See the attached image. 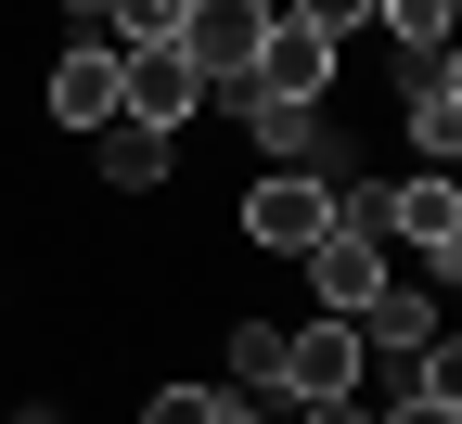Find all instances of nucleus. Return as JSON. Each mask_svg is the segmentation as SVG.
Instances as JSON below:
<instances>
[{
	"instance_id": "9",
	"label": "nucleus",
	"mask_w": 462,
	"mask_h": 424,
	"mask_svg": "<svg viewBox=\"0 0 462 424\" xmlns=\"http://www.w3.org/2000/svg\"><path fill=\"white\" fill-rule=\"evenodd\" d=\"M39 103L65 116V129H116V52H103V39H78V52H51V78H39Z\"/></svg>"
},
{
	"instance_id": "2",
	"label": "nucleus",
	"mask_w": 462,
	"mask_h": 424,
	"mask_svg": "<svg viewBox=\"0 0 462 424\" xmlns=\"http://www.w3.org/2000/svg\"><path fill=\"white\" fill-rule=\"evenodd\" d=\"M257 39H270V0H180V39H167V52H180L206 90H245Z\"/></svg>"
},
{
	"instance_id": "15",
	"label": "nucleus",
	"mask_w": 462,
	"mask_h": 424,
	"mask_svg": "<svg viewBox=\"0 0 462 424\" xmlns=\"http://www.w3.org/2000/svg\"><path fill=\"white\" fill-rule=\"evenodd\" d=\"M373 424H462V399H385Z\"/></svg>"
},
{
	"instance_id": "17",
	"label": "nucleus",
	"mask_w": 462,
	"mask_h": 424,
	"mask_svg": "<svg viewBox=\"0 0 462 424\" xmlns=\"http://www.w3.org/2000/svg\"><path fill=\"white\" fill-rule=\"evenodd\" d=\"M65 14H78V26H103V14H116V0H65Z\"/></svg>"
},
{
	"instance_id": "8",
	"label": "nucleus",
	"mask_w": 462,
	"mask_h": 424,
	"mask_svg": "<svg viewBox=\"0 0 462 424\" xmlns=\"http://www.w3.org/2000/svg\"><path fill=\"white\" fill-rule=\"evenodd\" d=\"M360 373H373V360H360V334H346V322H296V334H282V411L360 399Z\"/></svg>"
},
{
	"instance_id": "10",
	"label": "nucleus",
	"mask_w": 462,
	"mask_h": 424,
	"mask_svg": "<svg viewBox=\"0 0 462 424\" xmlns=\"http://www.w3.org/2000/svg\"><path fill=\"white\" fill-rule=\"evenodd\" d=\"M90 155H103L116 193H154V180L180 167V142H167V129H129V116H116V129H90Z\"/></svg>"
},
{
	"instance_id": "16",
	"label": "nucleus",
	"mask_w": 462,
	"mask_h": 424,
	"mask_svg": "<svg viewBox=\"0 0 462 424\" xmlns=\"http://www.w3.org/2000/svg\"><path fill=\"white\" fill-rule=\"evenodd\" d=\"M282 424H373L360 399H309V411H282Z\"/></svg>"
},
{
	"instance_id": "4",
	"label": "nucleus",
	"mask_w": 462,
	"mask_h": 424,
	"mask_svg": "<svg viewBox=\"0 0 462 424\" xmlns=\"http://www.w3.org/2000/svg\"><path fill=\"white\" fill-rule=\"evenodd\" d=\"M398 129H411L424 167L462 155V65H449V52H398Z\"/></svg>"
},
{
	"instance_id": "12",
	"label": "nucleus",
	"mask_w": 462,
	"mask_h": 424,
	"mask_svg": "<svg viewBox=\"0 0 462 424\" xmlns=\"http://www.w3.org/2000/svg\"><path fill=\"white\" fill-rule=\"evenodd\" d=\"M116 39H129V52H167V39H180V0H116V14H103Z\"/></svg>"
},
{
	"instance_id": "7",
	"label": "nucleus",
	"mask_w": 462,
	"mask_h": 424,
	"mask_svg": "<svg viewBox=\"0 0 462 424\" xmlns=\"http://www.w3.org/2000/svg\"><path fill=\"white\" fill-rule=\"evenodd\" d=\"M116 116L180 142V116H206V78L180 65V52H116Z\"/></svg>"
},
{
	"instance_id": "18",
	"label": "nucleus",
	"mask_w": 462,
	"mask_h": 424,
	"mask_svg": "<svg viewBox=\"0 0 462 424\" xmlns=\"http://www.w3.org/2000/svg\"><path fill=\"white\" fill-rule=\"evenodd\" d=\"M218 424H282V411H245V399H231V411H218Z\"/></svg>"
},
{
	"instance_id": "6",
	"label": "nucleus",
	"mask_w": 462,
	"mask_h": 424,
	"mask_svg": "<svg viewBox=\"0 0 462 424\" xmlns=\"http://www.w3.org/2000/svg\"><path fill=\"white\" fill-rule=\"evenodd\" d=\"M245 90H257V103H334V39H321V26H296V14H270V39H257Z\"/></svg>"
},
{
	"instance_id": "11",
	"label": "nucleus",
	"mask_w": 462,
	"mask_h": 424,
	"mask_svg": "<svg viewBox=\"0 0 462 424\" xmlns=\"http://www.w3.org/2000/svg\"><path fill=\"white\" fill-rule=\"evenodd\" d=\"M373 26H385L398 52H449V26H462V0H373Z\"/></svg>"
},
{
	"instance_id": "5",
	"label": "nucleus",
	"mask_w": 462,
	"mask_h": 424,
	"mask_svg": "<svg viewBox=\"0 0 462 424\" xmlns=\"http://www.w3.org/2000/svg\"><path fill=\"white\" fill-rule=\"evenodd\" d=\"M296 270H309V296H321V322H360L373 296H385V231H346V219H334Z\"/></svg>"
},
{
	"instance_id": "14",
	"label": "nucleus",
	"mask_w": 462,
	"mask_h": 424,
	"mask_svg": "<svg viewBox=\"0 0 462 424\" xmlns=\"http://www.w3.org/2000/svg\"><path fill=\"white\" fill-rule=\"evenodd\" d=\"M270 14H296V26H321V39H346V26H373V0H270Z\"/></svg>"
},
{
	"instance_id": "1",
	"label": "nucleus",
	"mask_w": 462,
	"mask_h": 424,
	"mask_svg": "<svg viewBox=\"0 0 462 424\" xmlns=\"http://www.w3.org/2000/svg\"><path fill=\"white\" fill-rule=\"evenodd\" d=\"M231 219H245L257 258H309L321 231H334V180H309V167H257V193L231 206Z\"/></svg>"
},
{
	"instance_id": "3",
	"label": "nucleus",
	"mask_w": 462,
	"mask_h": 424,
	"mask_svg": "<svg viewBox=\"0 0 462 424\" xmlns=\"http://www.w3.org/2000/svg\"><path fill=\"white\" fill-rule=\"evenodd\" d=\"M373 231H398V245H411L437 283L462 270V193H449V167H411V180H385V219Z\"/></svg>"
},
{
	"instance_id": "13",
	"label": "nucleus",
	"mask_w": 462,
	"mask_h": 424,
	"mask_svg": "<svg viewBox=\"0 0 462 424\" xmlns=\"http://www.w3.org/2000/svg\"><path fill=\"white\" fill-rule=\"evenodd\" d=\"M218 411H231L218 386H154V399H142V424H218Z\"/></svg>"
}]
</instances>
